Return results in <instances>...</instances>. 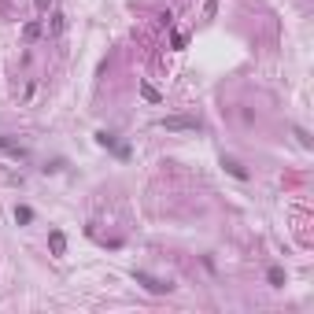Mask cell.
Wrapping results in <instances>:
<instances>
[{"label":"cell","instance_id":"cell-1","mask_svg":"<svg viewBox=\"0 0 314 314\" xmlns=\"http://www.w3.org/2000/svg\"><path fill=\"white\" fill-rule=\"evenodd\" d=\"M133 277L140 281V285H144L148 292H170V285H163V281H155V277H148L144 270H133Z\"/></svg>","mask_w":314,"mask_h":314},{"label":"cell","instance_id":"cell-2","mask_svg":"<svg viewBox=\"0 0 314 314\" xmlns=\"http://www.w3.org/2000/svg\"><path fill=\"white\" fill-rule=\"evenodd\" d=\"M49 248H52V255H63V251H67V237H63L59 229H52L49 233Z\"/></svg>","mask_w":314,"mask_h":314},{"label":"cell","instance_id":"cell-3","mask_svg":"<svg viewBox=\"0 0 314 314\" xmlns=\"http://www.w3.org/2000/svg\"><path fill=\"white\" fill-rule=\"evenodd\" d=\"M166 130H196V118H163Z\"/></svg>","mask_w":314,"mask_h":314},{"label":"cell","instance_id":"cell-4","mask_svg":"<svg viewBox=\"0 0 314 314\" xmlns=\"http://www.w3.org/2000/svg\"><path fill=\"white\" fill-rule=\"evenodd\" d=\"M222 166H226V170H229V174H233V178H240V181H244V178H248V170H244V166H240V163H237V159H222Z\"/></svg>","mask_w":314,"mask_h":314},{"label":"cell","instance_id":"cell-5","mask_svg":"<svg viewBox=\"0 0 314 314\" xmlns=\"http://www.w3.org/2000/svg\"><path fill=\"white\" fill-rule=\"evenodd\" d=\"M22 37H26V41H37V37H41V22H26Z\"/></svg>","mask_w":314,"mask_h":314},{"label":"cell","instance_id":"cell-6","mask_svg":"<svg viewBox=\"0 0 314 314\" xmlns=\"http://www.w3.org/2000/svg\"><path fill=\"white\" fill-rule=\"evenodd\" d=\"M0 148H4V152H11V155H19V159L26 155V148H22V144H11V140H4V137H0Z\"/></svg>","mask_w":314,"mask_h":314},{"label":"cell","instance_id":"cell-7","mask_svg":"<svg viewBox=\"0 0 314 314\" xmlns=\"http://www.w3.org/2000/svg\"><path fill=\"white\" fill-rule=\"evenodd\" d=\"M270 285H285V270H281V266H270Z\"/></svg>","mask_w":314,"mask_h":314},{"label":"cell","instance_id":"cell-8","mask_svg":"<svg viewBox=\"0 0 314 314\" xmlns=\"http://www.w3.org/2000/svg\"><path fill=\"white\" fill-rule=\"evenodd\" d=\"M140 92H144V100H152V104H159V92H155L152 85H140Z\"/></svg>","mask_w":314,"mask_h":314},{"label":"cell","instance_id":"cell-9","mask_svg":"<svg viewBox=\"0 0 314 314\" xmlns=\"http://www.w3.org/2000/svg\"><path fill=\"white\" fill-rule=\"evenodd\" d=\"M15 218H19V222H30V218H34V211H30V207H19V211H15Z\"/></svg>","mask_w":314,"mask_h":314},{"label":"cell","instance_id":"cell-10","mask_svg":"<svg viewBox=\"0 0 314 314\" xmlns=\"http://www.w3.org/2000/svg\"><path fill=\"white\" fill-rule=\"evenodd\" d=\"M34 4H37V11H44V8H49V0H34Z\"/></svg>","mask_w":314,"mask_h":314}]
</instances>
